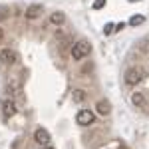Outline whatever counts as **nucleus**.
I'll return each mask as SVG.
<instances>
[{
    "label": "nucleus",
    "instance_id": "nucleus-12",
    "mask_svg": "<svg viewBox=\"0 0 149 149\" xmlns=\"http://www.w3.org/2000/svg\"><path fill=\"white\" fill-rule=\"evenodd\" d=\"M86 100V93L81 92V90H76L74 92V102H84Z\"/></svg>",
    "mask_w": 149,
    "mask_h": 149
},
{
    "label": "nucleus",
    "instance_id": "nucleus-4",
    "mask_svg": "<svg viewBox=\"0 0 149 149\" xmlns=\"http://www.w3.org/2000/svg\"><path fill=\"white\" fill-rule=\"evenodd\" d=\"M76 121L80 123V125H92L93 123V113L90 111V109H80L78 111V115H76Z\"/></svg>",
    "mask_w": 149,
    "mask_h": 149
},
{
    "label": "nucleus",
    "instance_id": "nucleus-13",
    "mask_svg": "<svg viewBox=\"0 0 149 149\" xmlns=\"http://www.w3.org/2000/svg\"><path fill=\"white\" fill-rule=\"evenodd\" d=\"M4 18H8V8H4V6H0V22H2Z\"/></svg>",
    "mask_w": 149,
    "mask_h": 149
},
{
    "label": "nucleus",
    "instance_id": "nucleus-7",
    "mask_svg": "<svg viewBox=\"0 0 149 149\" xmlns=\"http://www.w3.org/2000/svg\"><path fill=\"white\" fill-rule=\"evenodd\" d=\"M2 113H4L6 119L14 117V115H16V103L12 102V100H4V102H2Z\"/></svg>",
    "mask_w": 149,
    "mask_h": 149
},
{
    "label": "nucleus",
    "instance_id": "nucleus-9",
    "mask_svg": "<svg viewBox=\"0 0 149 149\" xmlns=\"http://www.w3.org/2000/svg\"><path fill=\"white\" fill-rule=\"evenodd\" d=\"M50 22L54 24V26H62V24L66 22V14H64V12H54V14L50 16Z\"/></svg>",
    "mask_w": 149,
    "mask_h": 149
},
{
    "label": "nucleus",
    "instance_id": "nucleus-3",
    "mask_svg": "<svg viewBox=\"0 0 149 149\" xmlns=\"http://www.w3.org/2000/svg\"><path fill=\"white\" fill-rule=\"evenodd\" d=\"M141 74H143V72H141L139 68L127 70V72H125V84H127V86H135V84H139V81H141V78H143Z\"/></svg>",
    "mask_w": 149,
    "mask_h": 149
},
{
    "label": "nucleus",
    "instance_id": "nucleus-1",
    "mask_svg": "<svg viewBox=\"0 0 149 149\" xmlns=\"http://www.w3.org/2000/svg\"><path fill=\"white\" fill-rule=\"evenodd\" d=\"M90 52H92V46H90L86 40H80V42H76V44L72 46V58H74V60H84Z\"/></svg>",
    "mask_w": 149,
    "mask_h": 149
},
{
    "label": "nucleus",
    "instance_id": "nucleus-14",
    "mask_svg": "<svg viewBox=\"0 0 149 149\" xmlns=\"http://www.w3.org/2000/svg\"><path fill=\"white\" fill-rule=\"evenodd\" d=\"M103 6H105V0H95V2H93V8H95V10H100Z\"/></svg>",
    "mask_w": 149,
    "mask_h": 149
},
{
    "label": "nucleus",
    "instance_id": "nucleus-8",
    "mask_svg": "<svg viewBox=\"0 0 149 149\" xmlns=\"http://www.w3.org/2000/svg\"><path fill=\"white\" fill-rule=\"evenodd\" d=\"M131 103L135 107H147V97L143 92H133L131 93Z\"/></svg>",
    "mask_w": 149,
    "mask_h": 149
},
{
    "label": "nucleus",
    "instance_id": "nucleus-6",
    "mask_svg": "<svg viewBox=\"0 0 149 149\" xmlns=\"http://www.w3.org/2000/svg\"><path fill=\"white\" fill-rule=\"evenodd\" d=\"M42 12H44V8L40 4H30L26 8V12H24V16H26V20H36V18L42 16Z\"/></svg>",
    "mask_w": 149,
    "mask_h": 149
},
{
    "label": "nucleus",
    "instance_id": "nucleus-11",
    "mask_svg": "<svg viewBox=\"0 0 149 149\" xmlns=\"http://www.w3.org/2000/svg\"><path fill=\"white\" fill-rule=\"evenodd\" d=\"M143 22H145L143 16H131L129 18V26H139V24H143Z\"/></svg>",
    "mask_w": 149,
    "mask_h": 149
},
{
    "label": "nucleus",
    "instance_id": "nucleus-17",
    "mask_svg": "<svg viewBox=\"0 0 149 149\" xmlns=\"http://www.w3.org/2000/svg\"><path fill=\"white\" fill-rule=\"evenodd\" d=\"M42 149H54V147H52V145H44Z\"/></svg>",
    "mask_w": 149,
    "mask_h": 149
},
{
    "label": "nucleus",
    "instance_id": "nucleus-5",
    "mask_svg": "<svg viewBox=\"0 0 149 149\" xmlns=\"http://www.w3.org/2000/svg\"><path fill=\"white\" fill-rule=\"evenodd\" d=\"M34 141H36V143H40L42 147H44V145H50V133H48V129L38 127V129L34 131Z\"/></svg>",
    "mask_w": 149,
    "mask_h": 149
},
{
    "label": "nucleus",
    "instance_id": "nucleus-10",
    "mask_svg": "<svg viewBox=\"0 0 149 149\" xmlns=\"http://www.w3.org/2000/svg\"><path fill=\"white\" fill-rule=\"evenodd\" d=\"M95 109H97V113L100 115H107L109 111H111V107H109V102H105V100H102V102L95 105Z\"/></svg>",
    "mask_w": 149,
    "mask_h": 149
},
{
    "label": "nucleus",
    "instance_id": "nucleus-16",
    "mask_svg": "<svg viewBox=\"0 0 149 149\" xmlns=\"http://www.w3.org/2000/svg\"><path fill=\"white\" fill-rule=\"evenodd\" d=\"M2 38H4V30L0 28V40H2Z\"/></svg>",
    "mask_w": 149,
    "mask_h": 149
},
{
    "label": "nucleus",
    "instance_id": "nucleus-2",
    "mask_svg": "<svg viewBox=\"0 0 149 149\" xmlns=\"http://www.w3.org/2000/svg\"><path fill=\"white\" fill-rule=\"evenodd\" d=\"M0 62L4 64V66H14L16 62H18V54L10 50V48H4L2 52H0Z\"/></svg>",
    "mask_w": 149,
    "mask_h": 149
},
{
    "label": "nucleus",
    "instance_id": "nucleus-15",
    "mask_svg": "<svg viewBox=\"0 0 149 149\" xmlns=\"http://www.w3.org/2000/svg\"><path fill=\"white\" fill-rule=\"evenodd\" d=\"M111 28H113V26H111V24H107V26L103 28V32H105V34H109V32H111Z\"/></svg>",
    "mask_w": 149,
    "mask_h": 149
}]
</instances>
